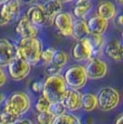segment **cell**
Instances as JSON below:
<instances>
[{"instance_id":"15","label":"cell","mask_w":123,"mask_h":124,"mask_svg":"<svg viewBox=\"0 0 123 124\" xmlns=\"http://www.w3.org/2000/svg\"><path fill=\"white\" fill-rule=\"evenodd\" d=\"M16 55V46L8 39H0V66H7Z\"/></svg>"},{"instance_id":"4","label":"cell","mask_w":123,"mask_h":124,"mask_svg":"<svg viewBox=\"0 0 123 124\" xmlns=\"http://www.w3.org/2000/svg\"><path fill=\"white\" fill-rule=\"evenodd\" d=\"M31 65L16 47L15 57L7 65L8 76L13 81H22L31 72Z\"/></svg>"},{"instance_id":"36","label":"cell","mask_w":123,"mask_h":124,"mask_svg":"<svg viewBox=\"0 0 123 124\" xmlns=\"http://www.w3.org/2000/svg\"><path fill=\"white\" fill-rule=\"evenodd\" d=\"M117 21H118V24L119 26H122L123 24V21H122V16L121 15H118V17L117 18Z\"/></svg>"},{"instance_id":"32","label":"cell","mask_w":123,"mask_h":124,"mask_svg":"<svg viewBox=\"0 0 123 124\" xmlns=\"http://www.w3.org/2000/svg\"><path fill=\"white\" fill-rule=\"evenodd\" d=\"M31 88L33 93H41L43 88V82H33Z\"/></svg>"},{"instance_id":"38","label":"cell","mask_w":123,"mask_h":124,"mask_svg":"<svg viewBox=\"0 0 123 124\" xmlns=\"http://www.w3.org/2000/svg\"><path fill=\"white\" fill-rule=\"evenodd\" d=\"M90 0H77V2H76V5L78 4H83V3H86V2H89Z\"/></svg>"},{"instance_id":"33","label":"cell","mask_w":123,"mask_h":124,"mask_svg":"<svg viewBox=\"0 0 123 124\" xmlns=\"http://www.w3.org/2000/svg\"><path fill=\"white\" fill-rule=\"evenodd\" d=\"M12 124H34V123H33V121L31 119L21 117V118H18Z\"/></svg>"},{"instance_id":"31","label":"cell","mask_w":123,"mask_h":124,"mask_svg":"<svg viewBox=\"0 0 123 124\" xmlns=\"http://www.w3.org/2000/svg\"><path fill=\"white\" fill-rule=\"evenodd\" d=\"M8 81V73L2 66H0V87L4 86Z\"/></svg>"},{"instance_id":"18","label":"cell","mask_w":123,"mask_h":124,"mask_svg":"<svg viewBox=\"0 0 123 124\" xmlns=\"http://www.w3.org/2000/svg\"><path fill=\"white\" fill-rule=\"evenodd\" d=\"M88 41L91 45L92 50V57H99L103 53V49L105 46V37L103 36V34H92L89 33V35L86 37Z\"/></svg>"},{"instance_id":"12","label":"cell","mask_w":123,"mask_h":124,"mask_svg":"<svg viewBox=\"0 0 123 124\" xmlns=\"http://www.w3.org/2000/svg\"><path fill=\"white\" fill-rule=\"evenodd\" d=\"M103 52L111 60L120 62L123 57L122 43L118 39H112L105 44Z\"/></svg>"},{"instance_id":"20","label":"cell","mask_w":123,"mask_h":124,"mask_svg":"<svg viewBox=\"0 0 123 124\" xmlns=\"http://www.w3.org/2000/svg\"><path fill=\"white\" fill-rule=\"evenodd\" d=\"M89 35V30H88L86 21L82 19H77L73 21L72 25L71 36L75 38L76 40H81Z\"/></svg>"},{"instance_id":"23","label":"cell","mask_w":123,"mask_h":124,"mask_svg":"<svg viewBox=\"0 0 123 124\" xmlns=\"http://www.w3.org/2000/svg\"><path fill=\"white\" fill-rule=\"evenodd\" d=\"M69 59V56L68 55V53H66L63 50H55L51 63H53L54 65H56L57 67L63 69L67 65Z\"/></svg>"},{"instance_id":"29","label":"cell","mask_w":123,"mask_h":124,"mask_svg":"<svg viewBox=\"0 0 123 124\" xmlns=\"http://www.w3.org/2000/svg\"><path fill=\"white\" fill-rule=\"evenodd\" d=\"M19 117H17L16 115H13V114L9 113V112H7L5 110H3L0 113V121H3V122H6V123L12 124Z\"/></svg>"},{"instance_id":"17","label":"cell","mask_w":123,"mask_h":124,"mask_svg":"<svg viewBox=\"0 0 123 124\" xmlns=\"http://www.w3.org/2000/svg\"><path fill=\"white\" fill-rule=\"evenodd\" d=\"M86 23H87L89 33H92V34H104L108 27V20L98 15L90 18L86 21Z\"/></svg>"},{"instance_id":"35","label":"cell","mask_w":123,"mask_h":124,"mask_svg":"<svg viewBox=\"0 0 123 124\" xmlns=\"http://www.w3.org/2000/svg\"><path fill=\"white\" fill-rule=\"evenodd\" d=\"M6 99V94L3 93H0V106H2Z\"/></svg>"},{"instance_id":"1","label":"cell","mask_w":123,"mask_h":124,"mask_svg":"<svg viewBox=\"0 0 123 124\" xmlns=\"http://www.w3.org/2000/svg\"><path fill=\"white\" fill-rule=\"evenodd\" d=\"M68 89L63 76L60 74L49 75L43 83L42 95L51 102H60Z\"/></svg>"},{"instance_id":"21","label":"cell","mask_w":123,"mask_h":124,"mask_svg":"<svg viewBox=\"0 0 123 124\" xmlns=\"http://www.w3.org/2000/svg\"><path fill=\"white\" fill-rule=\"evenodd\" d=\"M98 108L96 94L92 93H82V109L86 112H91Z\"/></svg>"},{"instance_id":"7","label":"cell","mask_w":123,"mask_h":124,"mask_svg":"<svg viewBox=\"0 0 123 124\" xmlns=\"http://www.w3.org/2000/svg\"><path fill=\"white\" fill-rule=\"evenodd\" d=\"M85 72L88 79L91 80H100L107 76L108 71V64L99 57H91L87 60L84 66Z\"/></svg>"},{"instance_id":"14","label":"cell","mask_w":123,"mask_h":124,"mask_svg":"<svg viewBox=\"0 0 123 124\" xmlns=\"http://www.w3.org/2000/svg\"><path fill=\"white\" fill-rule=\"evenodd\" d=\"M26 17L36 26L49 27V23L46 20L41 5H31L26 12Z\"/></svg>"},{"instance_id":"3","label":"cell","mask_w":123,"mask_h":124,"mask_svg":"<svg viewBox=\"0 0 123 124\" xmlns=\"http://www.w3.org/2000/svg\"><path fill=\"white\" fill-rule=\"evenodd\" d=\"M16 47L31 65H36L41 60L43 44L37 36L21 37Z\"/></svg>"},{"instance_id":"2","label":"cell","mask_w":123,"mask_h":124,"mask_svg":"<svg viewBox=\"0 0 123 124\" xmlns=\"http://www.w3.org/2000/svg\"><path fill=\"white\" fill-rule=\"evenodd\" d=\"M31 101L29 94L21 91H16L6 97L2 105L3 110L16 115L17 117H23L31 108Z\"/></svg>"},{"instance_id":"39","label":"cell","mask_w":123,"mask_h":124,"mask_svg":"<svg viewBox=\"0 0 123 124\" xmlns=\"http://www.w3.org/2000/svg\"><path fill=\"white\" fill-rule=\"evenodd\" d=\"M59 1H61L62 3H69V2H72L73 0H59Z\"/></svg>"},{"instance_id":"10","label":"cell","mask_w":123,"mask_h":124,"mask_svg":"<svg viewBox=\"0 0 123 124\" xmlns=\"http://www.w3.org/2000/svg\"><path fill=\"white\" fill-rule=\"evenodd\" d=\"M61 103L67 112L77 111L82 108V93L76 89L68 88Z\"/></svg>"},{"instance_id":"22","label":"cell","mask_w":123,"mask_h":124,"mask_svg":"<svg viewBox=\"0 0 123 124\" xmlns=\"http://www.w3.org/2000/svg\"><path fill=\"white\" fill-rule=\"evenodd\" d=\"M51 124H82L80 118L71 112L62 114L54 118Z\"/></svg>"},{"instance_id":"26","label":"cell","mask_w":123,"mask_h":124,"mask_svg":"<svg viewBox=\"0 0 123 124\" xmlns=\"http://www.w3.org/2000/svg\"><path fill=\"white\" fill-rule=\"evenodd\" d=\"M49 106H50V102L47 101L43 95L39 96L36 99L35 104H34V107H35L37 112H46V111H48Z\"/></svg>"},{"instance_id":"37","label":"cell","mask_w":123,"mask_h":124,"mask_svg":"<svg viewBox=\"0 0 123 124\" xmlns=\"http://www.w3.org/2000/svg\"><path fill=\"white\" fill-rule=\"evenodd\" d=\"M22 1L25 2V3H27V4H33V3L37 2L38 0H22Z\"/></svg>"},{"instance_id":"41","label":"cell","mask_w":123,"mask_h":124,"mask_svg":"<svg viewBox=\"0 0 123 124\" xmlns=\"http://www.w3.org/2000/svg\"><path fill=\"white\" fill-rule=\"evenodd\" d=\"M116 2H118V4H120V5H121V4L123 3V0H116Z\"/></svg>"},{"instance_id":"24","label":"cell","mask_w":123,"mask_h":124,"mask_svg":"<svg viewBox=\"0 0 123 124\" xmlns=\"http://www.w3.org/2000/svg\"><path fill=\"white\" fill-rule=\"evenodd\" d=\"M91 1L83 3V4H78L73 9V14L77 17L78 19H82L88 14L89 10L91 9Z\"/></svg>"},{"instance_id":"34","label":"cell","mask_w":123,"mask_h":124,"mask_svg":"<svg viewBox=\"0 0 123 124\" xmlns=\"http://www.w3.org/2000/svg\"><path fill=\"white\" fill-rule=\"evenodd\" d=\"M122 121H123L122 114H119L118 117L116 119V120H115V124H122Z\"/></svg>"},{"instance_id":"9","label":"cell","mask_w":123,"mask_h":124,"mask_svg":"<svg viewBox=\"0 0 123 124\" xmlns=\"http://www.w3.org/2000/svg\"><path fill=\"white\" fill-rule=\"evenodd\" d=\"M71 57L76 61H87L92 57V47L86 37L75 43L71 49Z\"/></svg>"},{"instance_id":"19","label":"cell","mask_w":123,"mask_h":124,"mask_svg":"<svg viewBox=\"0 0 123 124\" xmlns=\"http://www.w3.org/2000/svg\"><path fill=\"white\" fill-rule=\"evenodd\" d=\"M97 15L102 17L106 20H112L114 19L116 15H117V8L115 5L113 4L112 2H109V1H105L100 3L97 6Z\"/></svg>"},{"instance_id":"11","label":"cell","mask_w":123,"mask_h":124,"mask_svg":"<svg viewBox=\"0 0 123 124\" xmlns=\"http://www.w3.org/2000/svg\"><path fill=\"white\" fill-rule=\"evenodd\" d=\"M73 17L69 12L60 11L55 17L53 24L55 25L56 30L61 33L63 36H71L72 25H73Z\"/></svg>"},{"instance_id":"13","label":"cell","mask_w":123,"mask_h":124,"mask_svg":"<svg viewBox=\"0 0 123 124\" xmlns=\"http://www.w3.org/2000/svg\"><path fill=\"white\" fill-rule=\"evenodd\" d=\"M15 30L16 32L21 37H36L38 34V27L33 24L26 15L20 19Z\"/></svg>"},{"instance_id":"42","label":"cell","mask_w":123,"mask_h":124,"mask_svg":"<svg viewBox=\"0 0 123 124\" xmlns=\"http://www.w3.org/2000/svg\"><path fill=\"white\" fill-rule=\"evenodd\" d=\"M0 124H9V123H6V122H3V121H0Z\"/></svg>"},{"instance_id":"30","label":"cell","mask_w":123,"mask_h":124,"mask_svg":"<svg viewBox=\"0 0 123 124\" xmlns=\"http://www.w3.org/2000/svg\"><path fill=\"white\" fill-rule=\"evenodd\" d=\"M61 68L57 67L56 65H54L53 63H48L46 64V72L49 75H56V74H60L61 72Z\"/></svg>"},{"instance_id":"8","label":"cell","mask_w":123,"mask_h":124,"mask_svg":"<svg viewBox=\"0 0 123 124\" xmlns=\"http://www.w3.org/2000/svg\"><path fill=\"white\" fill-rule=\"evenodd\" d=\"M21 12V0H8L0 5V26L15 20Z\"/></svg>"},{"instance_id":"27","label":"cell","mask_w":123,"mask_h":124,"mask_svg":"<svg viewBox=\"0 0 123 124\" xmlns=\"http://www.w3.org/2000/svg\"><path fill=\"white\" fill-rule=\"evenodd\" d=\"M48 111L54 115L55 117L56 116H59V115H62V114L66 113V109L63 107L61 101L60 102H51L50 103V106H49V109Z\"/></svg>"},{"instance_id":"40","label":"cell","mask_w":123,"mask_h":124,"mask_svg":"<svg viewBox=\"0 0 123 124\" xmlns=\"http://www.w3.org/2000/svg\"><path fill=\"white\" fill-rule=\"evenodd\" d=\"M8 0H0V5H2V4H4L6 2H8Z\"/></svg>"},{"instance_id":"6","label":"cell","mask_w":123,"mask_h":124,"mask_svg":"<svg viewBox=\"0 0 123 124\" xmlns=\"http://www.w3.org/2000/svg\"><path fill=\"white\" fill-rule=\"evenodd\" d=\"M63 79L68 88H72L76 90L83 88L88 82L85 69L82 65H73L68 68L64 72Z\"/></svg>"},{"instance_id":"25","label":"cell","mask_w":123,"mask_h":124,"mask_svg":"<svg viewBox=\"0 0 123 124\" xmlns=\"http://www.w3.org/2000/svg\"><path fill=\"white\" fill-rule=\"evenodd\" d=\"M55 118L49 111L46 112H38L35 116L36 124H51L53 119Z\"/></svg>"},{"instance_id":"28","label":"cell","mask_w":123,"mask_h":124,"mask_svg":"<svg viewBox=\"0 0 123 124\" xmlns=\"http://www.w3.org/2000/svg\"><path fill=\"white\" fill-rule=\"evenodd\" d=\"M55 50L54 48L52 47H47L46 49H43L41 54V60L45 64H48L52 61V58H53V56H54V53H55Z\"/></svg>"},{"instance_id":"5","label":"cell","mask_w":123,"mask_h":124,"mask_svg":"<svg viewBox=\"0 0 123 124\" xmlns=\"http://www.w3.org/2000/svg\"><path fill=\"white\" fill-rule=\"evenodd\" d=\"M98 108L102 111H111L120 103V93L117 89L111 86H105L98 91L96 94Z\"/></svg>"},{"instance_id":"16","label":"cell","mask_w":123,"mask_h":124,"mask_svg":"<svg viewBox=\"0 0 123 124\" xmlns=\"http://www.w3.org/2000/svg\"><path fill=\"white\" fill-rule=\"evenodd\" d=\"M41 6L49 25H53V21H54L55 17L60 11H62V8H63L62 2L59 0H46Z\"/></svg>"}]
</instances>
